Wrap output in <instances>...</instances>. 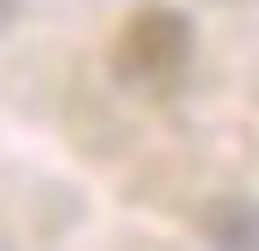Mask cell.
<instances>
[{"mask_svg": "<svg viewBox=\"0 0 259 251\" xmlns=\"http://www.w3.org/2000/svg\"><path fill=\"white\" fill-rule=\"evenodd\" d=\"M187 57H194V29L173 8H137V15L122 22V36H115V72L130 86H144V93L180 86Z\"/></svg>", "mask_w": 259, "mask_h": 251, "instance_id": "6da1fadb", "label": "cell"}, {"mask_svg": "<svg viewBox=\"0 0 259 251\" xmlns=\"http://www.w3.org/2000/svg\"><path fill=\"white\" fill-rule=\"evenodd\" d=\"M209 237L223 251H259V208L252 201H216L209 208Z\"/></svg>", "mask_w": 259, "mask_h": 251, "instance_id": "7a4b0ae2", "label": "cell"}, {"mask_svg": "<svg viewBox=\"0 0 259 251\" xmlns=\"http://www.w3.org/2000/svg\"><path fill=\"white\" fill-rule=\"evenodd\" d=\"M8 22H15V0H0V29H8Z\"/></svg>", "mask_w": 259, "mask_h": 251, "instance_id": "3957f363", "label": "cell"}]
</instances>
